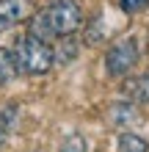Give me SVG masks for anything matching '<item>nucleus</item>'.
I'll return each instance as SVG.
<instances>
[{
	"mask_svg": "<svg viewBox=\"0 0 149 152\" xmlns=\"http://www.w3.org/2000/svg\"><path fill=\"white\" fill-rule=\"evenodd\" d=\"M11 56H14L17 69H22V72H28V75H44L52 66V47L47 42L33 39V36L20 39L14 44Z\"/></svg>",
	"mask_w": 149,
	"mask_h": 152,
	"instance_id": "1",
	"label": "nucleus"
},
{
	"mask_svg": "<svg viewBox=\"0 0 149 152\" xmlns=\"http://www.w3.org/2000/svg\"><path fill=\"white\" fill-rule=\"evenodd\" d=\"M52 36H72V33L80 28L83 11L77 6V0H52L50 8L44 11Z\"/></svg>",
	"mask_w": 149,
	"mask_h": 152,
	"instance_id": "2",
	"label": "nucleus"
},
{
	"mask_svg": "<svg viewBox=\"0 0 149 152\" xmlns=\"http://www.w3.org/2000/svg\"><path fill=\"white\" fill-rule=\"evenodd\" d=\"M135 64H138V42L133 36H124L116 44H110L108 56H105V69H108V75L121 77V75H127Z\"/></svg>",
	"mask_w": 149,
	"mask_h": 152,
	"instance_id": "3",
	"label": "nucleus"
},
{
	"mask_svg": "<svg viewBox=\"0 0 149 152\" xmlns=\"http://www.w3.org/2000/svg\"><path fill=\"white\" fill-rule=\"evenodd\" d=\"M31 14V0H0V31L20 25Z\"/></svg>",
	"mask_w": 149,
	"mask_h": 152,
	"instance_id": "4",
	"label": "nucleus"
},
{
	"mask_svg": "<svg viewBox=\"0 0 149 152\" xmlns=\"http://www.w3.org/2000/svg\"><path fill=\"white\" fill-rule=\"evenodd\" d=\"M121 94L133 105H149V75H135L121 83Z\"/></svg>",
	"mask_w": 149,
	"mask_h": 152,
	"instance_id": "5",
	"label": "nucleus"
},
{
	"mask_svg": "<svg viewBox=\"0 0 149 152\" xmlns=\"http://www.w3.org/2000/svg\"><path fill=\"white\" fill-rule=\"evenodd\" d=\"M141 119V113L133 102H113L108 108V122L116 124V127H127V124H133Z\"/></svg>",
	"mask_w": 149,
	"mask_h": 152,
	"instance_id": "6",
	"label": "nucleus"
},
{
	"mask_svg": "<svg viewBox=\"0 0 149 152\" xmlns=\"http://www.w3.org/2000/svg\"><path fill=\"white\" fill-rule=\"evenodd\" d=\"M28 36L39 39V42H47V39H52V31H50V22H47L44 11H39V14H33V17H31V28H28Z\"/></svg>",
	"mask_w": 149,
	"mask_h": 152,
	"instance_id": "7",
	"label": "nucleus"
},
{
	"mask_svg": "<svg viewBox=\"0 0 149 152\" xmlns=\"http://www.w3.org/2000/svg\"><path fill=\"white\" fill-rule=\"evenodd\" d=\"M77 56V44L72 42V36H64V42L52 50V64H69Z\"/></svg>",
	"mask_w": 149,
	"mask_h": 152,
	"instance_id": "8",
	"label": "nucleus"
},
{
	"mask_svg": "<svg viewBox=\"0 0 149 152\" xmlns=\"http://www.w3.org/2000/svg\"><path fill=\"white\" fill-rule=\"evenodd\" d=\"M146 141L135 133H121L119 136V152H146Z\"/></svg>",
	"mask_w": 149,
	"mask_h": 152,
	"instance_id": "9",
	"label": "nucleus"
},
{
	"mask_svg": "<svg viewBox=\"0 0 149 152\" xmlns=\"http://www.w3.org/2000/svg\"><path fill=\"white\" fill-rule=\"evenodd\" d=\"M17 72H20V69H17V64H14L11 50H0V86L8 83Z\"/></svg>",
	"mask_w": 149,
	"mask_h": 152,
	"instance_id": "10",
	"label": "nucleus"
},
{
	"mask_svg": "<svg viewBox=\"0 0 149 152\" xmlns=\"http://www.w3.org/2000/svg\"><path fill=\"white\" fill-rule=\"evenodd\" d=\"M61 152H89V144H86V138H83V136L72 133V136H66V138H64Z\"/></svg>",
	"mask_w": 149,
	"mask_h": 152,
	"instance_id": "11",
	"label": "nucleus"
},
{
	"mask_svg": "<svg viewBox=\"0 0 149 152\" xmlns=\"http://www.w3.org/2000/svg\"><path fill=\"white\" fill-rule=\"evenodd\" d=\"M146 6H149V0H121V8L130 11V14L141 11V8H146Z\"/></svg>",
	"mask_w": 149,
	"mask_h": 152,
	"instance_id": "12",
	"label": "nucleus"
},
{
	"mask_svg": "<svg viewBox=\"0 0 149 152\" xmlns=\"http://www.w3.org/2000/svg\"><path fill=\"white\" fill-rule=\"evenodd\" d=\"M3 141H6V127L0 124V147H3Z\"/></svg>",
	"mask_w": 149,
	"mask_h": 152,
	"instance_id": "13",
	"label": "nucleus"
}]
</instances>
